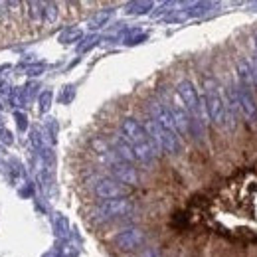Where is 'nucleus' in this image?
<instances>
[{"mask_svg": "<svg viewBox=\"0 0 257 257\" xmlns=\"http://www.w3.org/2000/svg\"><path fill=\"white\" fill-rule=\"evenodd\" d=\"M121 135H123V141L131 147L135 159L139 162L151 164V162H155L159 159V155H161L159 147L149 137L145 125H141L137 119H133V117L123 119V123H121Z\"/></svg>", "mask_w": 257, "mask_h": 257, "instance_id": "obj_1", "label": "nucleus"}, {"mask_svg": "<svg viewBox=\"0 0 257 257\" xmlns=\"http://www.w3.org/2000/svg\"><path fill=\"white\" fill-rule=\"evenodd\" d=\"M133 202L128 198H117V200H103L91 210V220L97 224H105L117 218L128 216L133 212Z\"/></svg>", "mask_w": 257, "mask_h": 257, "instance_id": "obj_2", "label": "nucleus"}, {"mask_svg": "<svg viewBox=\"0 0 257 257\" xmlns=\"http://www.w3.org/2000/svg\"><path fill=\"white\" fill-rule=\"evenodd\" d=\"M145 128H147L149 137L153 139V143L159 147V151L166 153V155H178L182 151V143H180L178 133L161 127V125H157L151 119L145 123Z\"/></svg>", "mask_w": 257, "mask_h": 257, "instance_id": "obj_3", "label": "nucleus"}, {"mask_svg": "<svg viewBox=\"0 0 257 257\" xmlns=\"http://www.w3.org/2000/svg\"><path fill=\"white\" fill-rule=\"evenodd\" d=\"M227 97H229V103H231L233 109L241 111L247 121L257 123V101L249 89H245V87H241V85L229 87V89H227Z\"/></svg>", "mask_w": 257, "mask_h": 257, "instance_id": "obj_4", "label": "nucleus"}, {"mask_svg": "<svg viewBox=\"0 0 257 257\" xmlns=\"http://www.w3.org/2000/svg\"><path fill=\"white\" fill-rule=\"evenodd\" d=\"M204 109L210 117V121L218 127H225L227 125V107L224 105V99L220 97L218 91L214 89H206L204 93Z\"/></svg>", "mask_w": 257, "mask_h": 257, "instance_id": "obj_5", "label": "nucleus"}, {"mask_svg": "<svg viewBox=\"0 0 257 257\" xmlns=\"http://www.w3.org/2000/svg\"><path fill=\"white\" fill-rule=\"evenodd\" d=\"M176 93L180 97L184 109L188 111V115H192L194 121H198V117H200V113H202V105H200V97H198V91H196L192 81L182 79V81L176 85Z\"/></svg>", "mask_w": 257, "mask_h": 257, "instance_id": "obj_6", "label": "nucleus"}, {"mask_svg": "<svg viewBox=\"0 0 257 257\" xmlns=\"http://www.w3.org/2000/svg\"><path fill=\"white\" fill-rule=\"evenodd\" d=\"M147 239V233L141 229V227H127L123 231H119L115 237H113V243L117 249L121 251H135L139 247H143Z\"/></svg>", "mask_w": 257, "mask_h": 257, "instance_id": "obj_7", "label": "nucleus"}, {"mask_svg": "<svg viewBox=\"0 0 257 257\" xmlns=\"http://www.w3.org/2000/svg\"><path fill=\"white\" fill-rule=\"evenodd\" d=\"M95 196L103 202V200H117V198H127L128 188L125 184H121L115 178H99L93 188Z\"/></svg>", "mask_w": 257, "mask_h": 257, "instance_id": "obj_8", "label": "nucleus"}, {"mask_svg": "<svg viewBox=\"0 0 257 257\" xmlns=\"http://www.w3.org/2000/svg\"><path fill=\"white\" fill-rule=\"evenodd\" d=\"M109 168H111L113 178L119 180V182L125 184V186H127V184H137V182H139V172H137V168H135L133 164H128V162L117 159V157L109 162Z\"/></svg>", "mask_w": 257, "mask_h": 257, "instance_id": "obj_9", "label": "nucleus"}, {"mask_svg": "<svg viewBox=\"0 0 257 257\" xmlns=\"http://www.w3.org/2000/svg\"><path fill=\"white\" fill-rule=\"evenodd\" d=\"M237 75H239V81H241L239 85H241V87H245V89L251 91V87L257 85L255 75H253V69H251L249 60H237Z\"/></svg>", "mask_w": 257, "mask_h": 257, "instance_id": "obj_10", "label": "nucleus"}, {"mask_svg": "<svg viewBox=\"0 0 257 257\" xmlns=\"http://www.w3.org/2000/svg\"><path fill=\"white\" fill-rule=\"evenodd\" d=\"M113 153L117 155V159L128 162V164H133V162L137 161V159H135V155H133V151H131V147L123 141V137H121V139H117V141L113 143Z\"/></svg>", "mask_w": 257, "mask_h": 257, "instance_id": "obj_11", "label": "nucleus"}, {"mask_svg": "<svg viewBox=\"0 0 257 257\" xmlns=\"http://www.w3.org/2000/svg\"><path fill=\"white\" fill-rule=\"evenodd\" d=\"M139 257H161V251H159L157 247H145V249L139 253Z\"/></svg>", "mask_w": 257, "mask_h": 257, "instance_id": "obj_12", "label": "nucleus"}, {"mask_svg": "<svg viewBox=\"0 0 257 257\" xmlns=\"http://www.w3.org/2000/svg\"><path fill=\"white\" fill-rule=\"evenodd\" d=\"M255 48H257V34H255Z\"/></svg>", "mask_w": 257, "mask_h": 257, "instance_id": "obj_13", "label": "nucleus"}]
</instances>
